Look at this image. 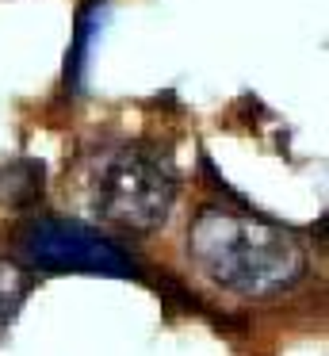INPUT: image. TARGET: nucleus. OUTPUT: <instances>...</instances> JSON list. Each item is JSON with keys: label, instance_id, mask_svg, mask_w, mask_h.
Returning <instances> with one entry per match:
<instances>
[{"label": "nucleus", "instance_id": "obj_1", "mask_svg": "<svg viewBox=\"0 0 329 356\" xmlns=\"http://www.w3.org/2000/svg\"><path fill=\"white\" fill-rule=\"evenodd\" d=\"M188 257L211 284L241 299H272L306 276L303 234L252 211L241 195L211 203L191 218Z\"/></svg>", "mask_w": 329, "mask_h": 356}, {"label": "nucleus", "instance_id": "obj_2", "mask_svg": "<svg viewBox=\"0 0 329 356\" xmlns=\"http://www.w3.org/2000/svg\"><path fill=\"white\" fill-rule=\"evenodd\" d=\"M84 184L88 207L104 222L130 234H150L165 226L176 203L172 157L150 142H119L92 154Z\"/></svg>", "mask_w": 329, "mask_h": 356}, {"label": "nucleus", "instance_id": "obj_3", "mask_svg": "<svg viewBox=\"0 0 329 356\" xmlns=\"http://www.w3.org/2000/svg\"><path fill=\"white\" fill-rule=\"evenodd\" d=\"M15 261L27 272H84L107 280H145V268L104 230L77 222V218L38 215L15 230Z\"/></svg>", "mask_w": 329, "mask_h": 356}, {"label": "nucleus", "instance_id": "obj_4", "mask_svg": "<svg viewBox=\"0 0 329 356\" xmlns=\"http://www.w3.org/2000/svg\"><path fill=\"white\" fill-rule=\"evenodd\" d=\"M46 192V165L35 157H15L0 169V203L15 211H31Z\"/></svg>", "mask_w": 329, "mask_h": 356}, {"label": "nucleus", "instance_id": "obj_5", "mask_svg": "<svg viewBox=\"0 0 329 356\" xmlns=\"http://www.w3.org/2000/svg\"><path fill=\"white\" fill-rule=\"evenodd\" d=\"M31 287H35V276L27 268H19L15 261H0V341L19 318V307L27 302Z\"/></svg>", "mask_w": 329, "mask_h": 356}, {"label": "nucleus", "instance_id": "obj_6", "mask_svg": "<svg viewBox=\"0 0 329 356\" xmlns=\"http://www.w3.org/2000/svg\"><path fill=\"white\" fill-rule=\"evenodd\" d=\"M99 12H104V0H92V4H84L81 8V16H77V39H73V50H69V58H65V85L73 88H81V73H84V65H88V42H92V35L99 31Z\"/></svg>", "mask_w": 329, "mask_h": 356}]
</instances>
